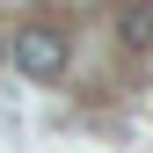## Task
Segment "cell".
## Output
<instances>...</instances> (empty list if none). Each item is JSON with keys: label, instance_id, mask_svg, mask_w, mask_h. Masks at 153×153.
<instances>
[{"label": "cell", "instance_id": "7a4b0ae2", "mask_svg": "<svg viewBox=\"0 0 153 153\" xmlns=\"http://www.w3.org/2000/svg\"><path fill=\"white\" fill-rule=\"evenodd\" d=\"M124 44H131V51L153 44V0H131V7H124Z\"/></svg>", "mask_w": 153, "mask_h": 153}, {"label": "cell", "instance_id": "6da1fadb", "mask_svg": "<svg viewBox=\"0 0 153 153\" xmlns=\"http://www.w3.org/2000/svg\"><path fill=\"white\" fill-rule=\"evenodd\" d=\"M15 66H22L29 80H59L66 73V36L59 29H22L15 36Z\"/></svg>", "mask_w": 153, "mask_h": 153}]
</instances>
